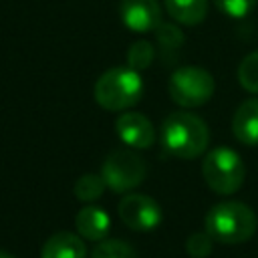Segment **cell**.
<instances>
[{
  "label": "cell",
  "mask_w": 258,
  "mask_h": 258,
  "mask_svg": "<svg viewBox=\"0 0 258 258\" xmlns=\"http://www.w3.org/2000/svg\"><path fill=\"white\" fill-rule=\"evenodd\" d=\"M161 143L173 157L196 159L206 151L210 143V129L202 117L185 111H175L163 119Z\"/></svg>",
  "instance_id": "6da1fadb"
},
{
  "label": "cell",
  "mask_w": 258,
  "mask_h": 258,
  "mask_svg": "<svg viewBox=\"0 0 258 258\" xmlns=\"http://www.w3.org/2000/svg\"><path fill=\"white\" fill-rule=\"evenodd\" d=\"M256 226L254 210L242 202H220L206 214V232L222 244H242L250 240Z\"/></svg>",
  "instance_id": "7a4b0ae2"
},
{
  "label": "cell",
  "mask_w": 258,
  "mask_h": 258,
  "mask_svg": "<svg viewBox=\"0 0 258 258\" xmlns=\"http://www.w3.org/2000/svg\"><path fill=\"white\" fill-rule=\"evenodd\" d=\"M95 101L107 111H127L139 103L143 95V79L139 71L125 67H113L105 71L93 89Z\"/></svg>",
  "instance_id": "3957f363"
},
{
  "label": "cell",
  "mask_w": 258,
  "mask_h": 258,
  "mask_svg": "<svg viewBox=\"0 0 258 258\" xmlns=\"http://www.w3.org/2000/svg\"><path fill=\"white\" fill-rule=\"evenodd\" d=\"M202 177L212 191L220 196H230L242 187L246 177V165L234 149L216 147L202 161Z\"/></svg>",
  "instance_id": "277c9868"
},
{
  "label": "cell",
  "mask_w": 258,
  "mask_h": 258,
  "mask_svg": "<svg viewBox=\"0 0 258 258\" xmlns=\"http://www.w3.org/2000/svg\"><path fill=\"white\" fill-rule=\"evenodd\" d=\"M167 89L175 105L194 109V107L206 105L214 97L216 83H214V77L206 69L185 64L171 73Z\"/></svg>",
  "instance_id": "5b68a950"
},
{
  "label": "cell",
  "mask_w": 258,
  "mask_h": 258,
  "mask_svg": "<svg viewBox=\"0 0 258 258\" xmlns=\"http://www.w3.org/2000/svg\"><path fill=\"white\" fill-rule=\"evenodd\" d=\"M145 161L133 149H115L105 157L101 165V175L107 187L117 194H129L135 189L145 179Z\"/></svg>",
  "instance_id": "8992f818"
},
{
  "label": "cell",
  "mask_w": 258,
  "mask_h": 258,
  "mask_svg": "<svg viewBox=\"0 0 258 258\" xmlns=\"http://www.w3.org/2000/svg\"><path fill=\"white\" fill-rule=\"evenodd\" d=\"M117 212L121 222L135 232H151L161 224L159 204L145 194H125Z\"/></svg>",
  "instance_id": "52a82bcc"
},
{
  "label": "cell",
  "mask_w": 258,
  "mask_h": 258,
  "mask_svg": "<svg viewBox=\"0 0 258 258\" xmlns=\"http://www.w3.org/2000/svg\"><path fill=\"white\" fill-rule=\"evenodd\" d=\"M121 22L131 32H151L161 26V6L157 0H121L119 2Z\"/></svg>",
  "instance_id": "ba28073f"
},
{
  "label": "cell",
  "mask_w": 258,
  "mask_h": 258,
  "mask_svg": "<svg viewBox=\"0 0 258 258\" xmlns=\"http://www.w3.org/2000/svg\"><path fill=\"white\" fill-rule=\"evenodd\" d=\"M117 137L131 149H149L155 141V131L151 121L137 111H125L115 121Z\"/></svg>",
  "instance_id": "9c48e42d"
},
{
  "label": "cell",
  "mask_w": 258,
  "mask_h": 258,
  "mask_svg": "<svg viewBox=\"0 0 258 258\" xmlns=\"http://www.w3.org/2000/svg\"><path fill=\"white\" fill-rule=\"evenodd\" d=\"M75 228H77V234L83 238V240H89V242H101L107 238L109 234V228H111V220H109V214L99 208V206H85L77 212V218H75Z\"/></svg>",
  "instance_id": "30bf717a"
},
{
  "label": "cell",
  "mask_w": 258,
  "mask_h": 258,
  "mask_svg": "<svg viewBox=\"0 0 258 258\" xmlns=\"http://www.w3.org/2000/svg\"><path fill=\"white\" fill-rule=\"evenodd\" d=\"M232 133L242 145L258 147V97L240 103L232 117Z\"/></svg>",
  "instance_id": "8fae6325"
},
{
  "label": "cell",
  "mask_w": 258,
  "mask_h": 258,
  "mask_svg": "<svg viewBox=\"0 0 258 258\" xmlns=\"http://www.w3.org/2000/svg\"><path fill=\"white\" fill-rule=\"evenodd\" d=\"M40 258H87V246L79 234L56 232L44 242Z\"/></svg>",
  "instance_id": "7c38bea8"
},
{
  "label": "cell",
  "mask_w": 258,
  "mask_h": 258,
  "mask_svg": "<svg viewBox=\"0 0 258 258\" xmlns=\"http://www.w3.org/2000/svg\"><path fill=\"white\" fill-rule=\"evenodd\" d=\"M165 10L175 22L196 26L208 14V0H165Z\"/></svg>",
  "instance_id": "4fadbf2b"
},
{
  "label": "cell",
  "mask_w": 258,
  "mask_h": 258,
  "mask_svg": "<svg viewBox=\"0 0 258 258\" xmlns=\"http://www.w3.org/2000/svg\"><path fill=\"white\" fill-rule=\"evenodd\" d=\"M105 187H107V183L101 173H85L75 181L73 194L81 202H95L103 196Z\"/></svg>",
  "instance_id": "5bb4252c"
},
{
  "label": "cell",
  "mask_w": 258,
  "mask_h": 258,
  "mask_svg": "<svg viewBox=\"0 0 258 258\" xmlns=\"http://www.w3.org/2000/svg\"><path fill=\"white\" fill-rule=\"evenodd\" d=\"M91 258H137V254L129 242L119 238H105L93 248Z\"/></svg>",
  "instance_id": "9a60e30c"
},
{
  "label": "cell",
  "mask_w": 258,
  "mask_h": 258,
  "mask_svg": "<svg viewBox=\"0 0 258 258\" xmlns=\"http://www.w3.org/2000/svg\"><path fill=\"white\" fill-rule=\"evenodd\" d=\"M238 81L242 89L252 95H258V50L246 54L238 64Z\"/></svg>",
  "instance_id": "2e32d148"
},
{
  "label": "cell",
  "mask_w": 258,
  "mask_h": 258,
  "mask_svg": "<svg viewBox=\"0 0 258 258\" xmlns=\"http://www.w3.org/2000/svg\"><path fill=\"white\" fill-rule=\"evenodd\" d=\"M153 60V44L147 40H137L127 50V64L135 71H143Z\"/></svg>",
  "instance_id": "e0dca14e"
},
{
  "label": "cell",
  "mask_w": 258,
  "mask_h": 258,
  "mask_svg": "<svg viewBox=\"0 0 258 258\" xmlns=\"http://www.w3.org/2000/svg\"><path fill=\"white\" fill-rule=\"evenodd\" d=\"M214 238L204 230V232H194L187 236L185 240V250L191 258H206L212 254V248H214Z\"/></svg>",
  "instance_id": "ac0fdd59"
},
{
  "label": "cell",
  "mask_w": 258,
  "mask_h": 258,
  "mask_svg": "<svg viewBox=\"0 0 258 258\" xmlns=\"http://www.w3.org/2000/svg\"><path fill=\"white\" fill-rule=\"evenodd\" d=\"M258 0H214V4L218 6V10L222 14H226L228 18H244L248 16Z\"/></svg>",
  "instance_id": "d6986e66"
},
{
  "label": "cell",
  "mask_w": 258,
  "mask_h": 258,
  "mask_svg": "<svg viewBox=\"0 0 258 258\" xmlns=\"http://www.w3.org/2000/svg\"><path fill=\"white\" fill-rule=\"evenodd\" d=\"M157 38H159V42H161L163 46H167V48H175V46H179L181 40H183L181 32H179L175 26H169V24H163V22H161V26L157 28Z\"/></svg>",
  "instance_id": "ffe728a7"
},
{
  "label": "cell",
  "mask_w": 258,
  "mask_h": 258,
  "mask_svg": "<svg viewBox=\"0 0 258 258\" xmlns=\"http://www.w3.org/2000/svg\"><path fill=\"white\" fill-rule=\"evenodd\" d=\"M0 258H14V256L8 254V252H4V250H0Z\"/></svg>",
  "instance_id": "44dd1931"
}]
</instances>
